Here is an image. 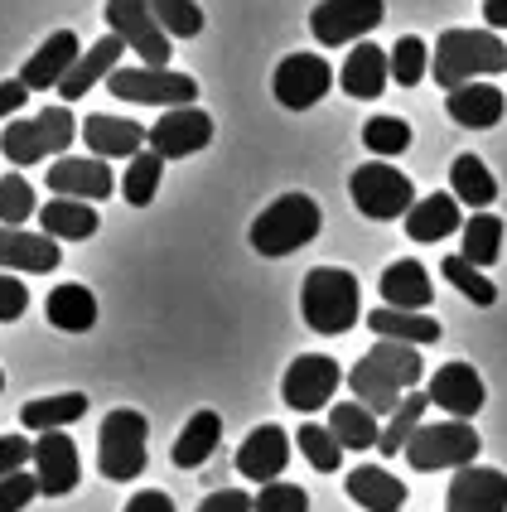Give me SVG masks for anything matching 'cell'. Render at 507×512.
<instances>
[{
  "label": "cell",
  "instance_id": "cell-1",
  "mask_svg": "<svg viewBox=\"0 0 507 512\" xmlns=\"http://www.w3.org/2000/svg\"><path fill=\"white\" fill-rule=\"evenodd\" d=\"M421 353L411 343H387L377 339V348H367L363 358L348 372V387H353V401H363L372 416H392L401 401L411 397V387L421 382Z\"/></svg>",
  "mask_w": 507,
  "mask_h": 512
},
{
  "label": "cell",
  "instance_id": "cell-2",
  "mask_svg": "<svg viewBox=\"0 0 507 512\" xmlns=\"http://www.w3.org/2000/svg\"><path fill=\"white\" fill-rule=\"evenodd\" d=\"M430 73L445 92H459L474 78L488 73H507V44L493 29H445L435 39V58H430Z\"/></svg>",
  "mask_w": 507,
  "mask_h": 512
},
{
  "label": "cell",
  "instance_id": "cell-3",
  "mask_svg": "<svg viewBox=\"0 0 507 512\" xmlns=\"http://www.w3.org/2000/svg\"><path fill=\"white\" fill-rule=\"evenodd\" d=\"M358 310H363V285L353 271L343 266H314L305 285H300V314L314 334L324 339H338L358 324Z\"/></svg>",
  "mask_w": 507,
  "mask_h": 512
},
{
  "label": "cell",
  "instance_id": "cell-4",
  "mask_svg": "<svg viewBox=\"0 0 507 512\" xmlns=\"http://www.w3.org/2000/svg\"><path fill=\"white\" fill-rule=\"evenodd\" d=\"M324 228V213L310 194H281L271 208H261L252 223V247L261 256H290L314 242Z\"/></svg>",
  "mask_w": 507,
  "mask_h": 512
},
{
  "label": "cell",
  "instance_id": "cell-5",
  "mask_svg": "<svg viewBox=\"0 0 507 512\" xmlns=\"http://www.w3.org/2000/svg\"><path fill=\"white\" fill-rule=\"evenodd\" d=\"M78 136V121L68 107H39V116H20L0 131V155L10 165H39L44 155H63Z\"/></svg>",
  "mask_w": 507,
  "mask_h": 512
},
{
  "label": "cell",
  "instance_id": "cell-6",
  "mask_svg": "<svg viewBox=\"0 0 507 512\" xmlns=\"http://www.w3.org/2000/svg\"><path fill=\"white\" fill-rule=\"evenodd\" d=\"M145 459H150V421L141 411L121 406L102 421L97 435V464H102V479L112 484H131L145 474Z\"/></svg>",
  "mask_w": 507,
  "mask_h": 512
},
{
  "label": "cell",
  "instance_id": "cell-7",
  "mask_svg": "<svg viewBox=\"0 0 507 512\" xmlns=\"http://www.w3.org/2000/svg\"><path fill=\"white\" fill-rule=\"evenodd\" d=\"M348 194H353V208L372 218V223H392V218H406L416 208V184L406 174L387 165V160H372V165H358L353 179H348Z\"/></svg>",
  "mask_w": 507,
  "mask_h": 512
},
{
  "label": "cell",
  "instance_id": "cell-8",
  "mask_svg": "<svg viewBox=\"0 0 507 512\" xmlns=\"http://www.w3.org/2000/svg\"><path fill=\"white\" fill-rule=\"evenodd\" d=\"M483 440L469 421H435V426H421L406 445V464L421 469V474H435V469H469L479 459Z\"/></svg>",
  "mask_w": 507,
  "mask_h": 512
},
{
  "label": "cell",
  "instance_id": "cell-9",
  "mask_svg": "<svg viewBox=\"0 0 507 512\" xmlns=\"http://www.w3.org/2000/svg\"><path fill=\"white\" fill-rule=\"evenodd\" d=\"M121 102H141V107H194L198 102V78L189 73H174V68H116L107 78Z\"/></svg>",
  "mask_w": 507,
  "mask_h": 512
},
{
  "label": "cell",
  "instance_id": "cell-10",
  "mask_svg": "<svg viewBox=\"0 0 507 512\" xmlns=\"http://www.w3.org/2000/svg\"><path fill=\"white\" fill-rule=\"evenodd\" d=\"M107 29L126 49L141 54V68H169L174 44H169L165 25L155 20V5L150 0H107Z\"/></svg>",
  "mask_w": 507,
  "mask_h": 512
},
{
  "label": "cell",
  "instance_id": "cell-11",
  "mask_svg": "<svg viewBox=\"0 0 507 512\" xmlns=\"http://www.w3.org/2000/svg\"><path fill=\"white\" fill-rule=\"evenodd\" d=\"M338 387H343V368H338L329 353H300L281 377L285 406L300 411V416H314L319 406H329Z\"/></svg>",
  "mask_w": 507,
  "mask_h": 512
},
{
  "label": "cell",
  "instance_id": "cell-12",
  "mask_svg": "<svg viewBox=\"0 0 507 512\" xmlns=\"http://www.w3.org/2000/svg\"><path fill=\"white\" fill-rule=\"evenodd\" d=\"M382 15H387V0H319L310 15V29L324 49H338L348 39L372 34L382 25Z\"/></svg>",
  "mask_w": 507,
  "mask_h": 512
},
{
  "label": "cell",
  "instance_id": "cell-13",
  "mask_svg": "<svg viewBox=\"0 0 507 512\" xmlns=\"http://www.w3.org/2000/svg\"><path fill=\"white\" fill-rule=\"evenodd\" d=\"M334 87V68L319 54H290L281 58L276 78H271V92L276 102L290 107V112H310L314 102H324V92Z\"/></svg>",
  "mask_w": 507,
  "mask_h": 512
},
{
  "label": "cell",
  "instance_id": "cell-14",
  "mask_svg": "<svg viewBox=\"0 0 507 512\" xmlns=\"http://www.w3.org/2000/svg\"><path fill=\"white\" fill-rule=\"evenodd\" d=\"M34 479H39V493L44 498H68L78 479H83V455H78V440L63 435V430H49L34 440Z\"/></svg>",
  "mask_w": 507,
  "mask_h": 512
},
{
  "label": "cell",
  "instance_id": "cell-15",
  "mask_svg": "<svg viewBox=\"0 0 507 512\" xmlns=\"http://www.w3.org/2000/svg\"><path fill=\"white\" fill-rule=\"evenodd\" d=\"M208 141H213V116L198 112V107H174L150 126V150L160 160H189Z\"/></svg>",
  "mask_w": 507,
  "mask_h": 512
},
{
  "label": "cell",
  "instance_id": "cell-16",
  "mask_svg": "<svg viewBox=\"0 0 507 512\" xmlns=\"http://www.w3.org/2000/svg\"><path fill=\"white\" fill-rule=\"evenodd\" d=\"M44 179H49V194H58V199H78V203L112 199V189H116L112 165L97 160V155H68V160H54Z\"/></svg>",
  "mask_w": 507,
  "mask_h": 512
},
{
  "label": "cell",
  "instance_id": "cell-17",
  "mask_svg": "<svg viewBox=\"0 0 507 512\" xmlns=\"http://www.w3.org/2000/svg\"><path fill=\"white\" fill-rule=\"evenodd\" d=\"M425 397L435 401L440 411H450V421H474L483 411V377L469 363H445V368L430 377V387H425Z\"/></svg>",
  "mask_w": 507,
  "mask_h": 512
},
{
  "label": "cell",
  "instance_id": "cell-18",
  "mask_svg": "<svg viewBox=\"0 0 507 512\" xmlns=\"http://www.w3.org/2000/svg\"><path fill=\"white\" fill-rule=\"evenodd\" d=\"M445 512H507V474L483 464L459 469L445 493Z\"/></svg>",
  "mask_w": 507,
  "mask_h": 512
},
{
  "label": "cell",
  "instance_id": "cell-19",
  "mask_svg": "<svg viewBox=\"0 0 507 512\" xmlns=\"http://www.w3.org/2000/svg\"><path fill=\"white\" fill-rule=\"evenodd\" d=\"M285 464H290V435L281 426H256L237 450V474L261 488L276 484L285 474Z\"/></svg>",
  "mask_w": 507,
  "mask_h": 512
},
{
  "label": "cell",
  "instance_id": "cell-20",
  "mask_svg": "<svg viewBox=\"0 0 507 512\" xmlns=\"http://www.w3.org/2000/svg\"><path fill=\"white\" fill-rule=\"evenodd\" d=\"M83 54H87V49L78 44V34H73V29H58V34H49V39L39 44V54L20 68V83H25L29 92L58 87L68 73H73V68H78V58H83Z\"/></svg>",
  "mask_w": 507,
  "mask_h": 512
},
{
  "label": "cell",
  "instance_id": "cell-21",
  "mask_svg": "<svg viewBox=\"0 0 507 512\" xmlns=\"http://www.w3.org/2000/svg\"><path fill=\"white\" fill-rule=\"evenodd\" d=\"M83 141L87 150L97 155V160H116V155H126V160H136L145 145H150V131H145L141 121H131V116H87L83 121Z\"/></svg>",
  "mask_w": 507,
  "mask_h": 512
},
{
  "label": "cell",
  "instance_id": "cell-22",
  "mask_svg": "<svg viewBox=\"0 0 507 512\" xmlns=\"http://www.w3.org/2000/svg\"><path fill=\"white\" fill-rule=\"evenodd\" d=\"M58 242L49 232H20V228H0V271H58Z\"/></svg>",
  "mask_w": 507,
  "mask_h": 512
},
{
  "label": "cell",
  "instance_id": "cell-23",
  "mask_svg": "<svg viewBox=\"0 0 507 512\" xmlns=\"http://www.w3.org/2000/svg\"><path fill=\"white\" fill-rule=\"evenodd\" d=\"M387 78H392V54H382L377 44H358V49H348L343 68H338L343 92H348V97H358V102L382 97V92H387Z\"/></svg>",
  "mask_w": 507,
  "mask_h": 512
},
{
  "label": "cell",
  "instance_id": "cell-24",
  "mask_svg": "<svg viewBox=\"0 0 507 512\" xmlns=\"http://www.w3.org/2000/svg\"><path fill=\"white\" fill-rule=\"evenodd\" d=\"M430 300H435V285H430V271H425L421 261L401 256V261H392V266L382 271V305H387V310L425 314Z\"/></svg>",
  "mask_w": 507,
  "mask_h": 512
},
{
  "label": "cell",
  "instance_id": "cell-25",
  "mask_svg": "<svg viewBox=\"0 0 507 512\" xmlns=\"http://www.w3.org/2000/svg\"><path fill=\"white\" fill-rule=\"evenodd\" d=\"M348 498L367 512H401L406 508V484L387 474L382 464H358L348 469Z\"/></svg>",
  "mask_w": 507,
  "mask_h": 512
},
{
  "label": "cell",
  "instance_id": "cell-26",
  "mask_svg": "<svg viewBox=\"0 0 507 512\" xmlns=\"http://www.w3.org/2000/svg\"><path fill=\"white\" fill-rule=\"evenodd\" d=\"M121 49H126V44H121L116 34L97 39V44L78 58V68H73V73L58 83V97H63V102H78V97H83V92H92L102 78H112L116 68H121Z\"/></svg>",
  "mask_w": 507,
  "mask_h": 512
},
{
  "label": "cell",
  "instance_id": "cell-27",
  "mask_svg": "<svg viewBox=\"0 0 507 512\" xmlns=\"http://www.w3.org/2000/svg\"><path fill=\"white\" fill-rule=\"evenodd\" d=\"M445 112H450L459 126H469V131H488V126L503 121L507 97L493 83H469V87H459V92H450Z\"/></svg>",
  "mask_w": 507,
  "mask_h": 512
},
{
  "label": "cell",
  "instance_id": "cell-28",
  "mask_svg": "<svg viewBox=\"0 0 507 512\" xmlns=\"http://www.w3.org/2000/svg\"><path fill=\"white\" fill-rule=\"evenodd\" d=\"M450 232H464V218H459V199L454 194H425L411 213H406V237L411 242H440Z\"/></svg>",
  "mask_w": 507,
  "mask_h": 512
},
{
  "label": "cell",
  "instance_id": "cell-29",
  "mask_svg": "<svg viewBox=\"0 0 507 512\" xmlns=\"http://www.w3.org/2000/svg\"><path fill=\"white\" fill-rule=\"evenodd\" d=\"M44 314H49V324L63 329V334H87V329L97 324V295L78 281L54 285L49 300H44Z\"/></svg>",
  "mask_w": 507,
  "mask_h": 512
},
{
  "label": "cell",
  "instance_id": "cell-30",
  "mask_svg": "<svg viewBox=\"0 0 507 512\" xmlns=\"http://www.w3.org/2000/svg\"><path fill=\"white\" fill-rule=\"evenodd\" d=\"M39 228L49 232L54 242H87L92 232L102 228V218H97V203L49 199L44 208H39Z\"/></svg>",
  "mask_w": 507,
  "mask_h": 512
},
{
  "label": "cell",
  "instance_id": "cell-31",
  "mask_svg": "<svg viewBox=\"0 0 507 512\" xmlns=\"http://www.w3.org/2000/svg\"><path fill=\"white\" fill-rule=\"evenodd\" d=\"M367 329L377 334V339L387 343H411V348H421V343H440V319H430V314H416V310H372L367 314Z\"/></svg>",
  "mask_w": 507,
  "mask_h": 512
},
{
  "label": "cell",
  "instance_id": "cell-32",
  "mask_svg": "<svg viewBox=\"0 0 507 512\" xmlns=\"http://www.w3.org/2000/svg\"><path fill=\"white\" fill-rule=\"evenodd\" d=\"M218 440H223V416H218V411H194L189 426L179 430V440H174L169 459H174L179 469H198V464L213 459Z\"/></svg>",
  "mask_w": 507,
  "mask_h": 512
},
{
  "label": "cell",
  "instance_id": "cell-33",
  "mask_svg": "<svg viewBox=\"0 0 507 512\" xmlns=\"http://www.w3.org/2000/svg\"><path fill=\"white\" fill-rule=\"evenodd\" d=\"M87 416V397L83 392H58V397H34L20 406V426L34 435H49V430L78 426Z\"/></svg>",
  "mask_w": 507,
  "mask_h": 512
},
{
  "label": "cell",
  "instance_id": "cell-34",
  "mask_svg": "<svg viewBox=\"0 0 507 512\" xmlns=\"http://www.w3.org/2000/svg\"><path fill=\"white\" fill-rule=\"evenodd\" d=\"M329 430H334V440L343 450H377V440H382V426L363 401H334L329 406Z\"/></svg>",
  "mask_w": 507,
  "mask_h": 512
},
{
  "label": "cell",
  "instance_id": "cell-35",
  "mask_svg": "<svg viewBox=\"0 0 507 512\" xmlns=\"http://www.w3.org/2000/svg\"><path fill=\"white\" fill-rule=\"evenodd\" d=\"M450 194L459 203H469V208H488L498 199V179H493V170L483 165L479 155H459L450 165Z\"/></svg>",
  "mask_w": 507,
  "mask_h": 512
},
{
  "label": "cell",
  "instance_id": "cell-36",
  "mask_svg": "<svg viewBox=\"0 0 507 512\" xmlns=\"http://www.w3.org/2000/svg\"><path fill=\"white\" fill-rule=\"evenodd\" d=\"M425 406L430 397L425 392H411V397L396 406L392 416H387V426H382V440H377V450L392 459V455H406V445H411V435L425 426Z\"/></svg>",
  "mask_w": 507,
  "mask_h": 512
},
{
  "label": "cell",
  "instance_id": "cell-37",
  "mask_svg": "<svg viewBox=\"0 0 507 512\" xmlns=\"http://www.w3.org/2000/svg\"><path fill=\"white\" fill-rule=\"evenodd\" d=\"M160 179H165V160L155 150H141L126 165V174H121V199L131 203V208H150L155 194H160Z\"/></svg>",
  "mask_w": 507,
  "mask_h": 512
},
{
  "label": "cell",
  "instance_id": "cell-38",
  "mask_svg": "<svg viewBox=\"0 0 507 512\" xmlns=\"http://www.w3.org/2000/svg\"><path fill=\"white\" fill-rule=\"evenodd\" d=\"M503 218H493V213H474L469 223H464V261L469 266H493L498 256H503Z\"/></svg>",
  "mask_w": 507,
  "mask_h": 512
},
{
  "label": "cell",
  "instance_id": "cell-39",
  "mask_svg": "<svg viewBox=\"0 0 507 512\" xmlns=\"http://www.w3.org/2000/svg\"><path fill=\"white\" fill-rule=\"evenodd\" d=\"M295 445H300V455L310 459L319 474H334L338 464H343V445L334 440V430H329V426H314V421H305V426L295 430Z\"/></svg>",
  "mask_w": 507,
  "mask_h": 512
},
{
  "label": "cell",
  "instance_id": "cell-40",
  "mask_svg": "<svg viewBox=\"0 0 507 512\" xmlns=\"http://www.w3.org/2000/svg\"><path fill=\"white\" fill-rule=\"evenodd\" d=\"M440 271H445V281H450L464 300H474V305H493V300H498V285L488 281L479 266H469L464 256H445V261H440Z\"/></svg>",
  "mask_w": 507,
  "mask_h": 512
},
{
  "label": "cell",
  "instance_id": "cell-41",
  "mask_svg": "<svg viewBox=\"0 0 507 512\" xmlns=\"http://www.w3.org/2000/svg\"><path fill=\"white\" fill-rule=\"evenodd\" d=\"M34 208H39V199H34V189H29L25 174H0V228H20V223H29Z\"/></svg>",
  "mask_w": 507,
  "mask_h": 512
},
{
  "label": "cell",
  "instance_id": "cell-42",
  "mask_svg": "<svg viewBox=\"0 0 507 512\" xmlns=\"http://www.w3.org/2000/svg\"><path fill=\"white\" fill-rule=\"evenodd\" d=\"M363 145L372 155H401V150L411 145V126H406L401 116H367Z\"/></svg>",
  "mask_w": 507,
  "mask_h": 512
},
{
  "label": "cell",
  "instance_id": "cell-43",
  "mask_svg": "<svg viewBox=\"0 0 507 512\" xmlns=\"http://www.w3.org/2000/svg\"><path fill=\"white\" fill-rule=\"evenodd\" d=\"M425 68H430L425 39H416V34L396 39V44H392V78H396V83H401V87H416L425 78Z\"/></svg>",
  "mask_w": 507,
  "mask_h": 512
},
{
  "label": "cell",
  "instance_id": "cell-44",
  "mask_svg": "<svg viewBox=\"0 0 507 512\" xmlns=\"http://www.w3.org/2000/svg\"><path fill=\"white\" fill-rule=\"evenodd\" d=\"M150 5H155V20H160L165 34H174V39H194L198 29H203L198 0H150Z\"/></svg>",
  "mask_w": 507,
  "mask_h": 512
},
{
  "label": "cell",
  "instance_id": "cell-45",
  "mask_svg": "<svg viewBox=\"0 0 507 512\" xmlns=\"http://www.w3.org/2000/svg\"><path fill=\"white\" fill-rule=\"evenodd\" d=\"M256 512H310V498H305V488L300 484L276 479V484H266L261 493H256Z\"/></svg>",
  "mask_w": 507,
  "mask_h": 512
},
{
  "label": "cell",
  "instance_id": "cell-46",
  "mask_svg": "<svg viewBox=\"0 0 507 512\" xmlns=\"http://www.w3.org/2000/svg\"><path fill=\"white\" fill-rule=\"evenodd\" d=\"M39 498V479L34 474H10L0 479V512H25Z\"/></svg>",
  "mask_w": 507,
  "mask_h": 512
},
{
  "label": "cell",
  "instance_id": "cell-47",
  "mask_svg": "<svg viewBox=\"0 0 507 512\" xmlns=\"http://www.w3.org/2000/svg\"><path fill=\"white\" fill-rule=\"evenodd\" d=\"M25 464H34V440H25V435H0V479L25 474Z\"/></svg>",
  "mask_w": 507,
  "mask_h": 512
},
{
  "label": "cell",
  "instance_id": "cell-48",
  "mask_svg": "<svg viewBox=\"0 0 507 512\" xmlns=\"http://www.w3.org/2000/svg\"><path fill=\"white\" fill-rule=\"evenodd\" d=\"M29 310V290L20 276H5L0 271V324H15L20 314Z\"/></svg>",
  "mask_w": 507,
  "mask_h": 512
},
{
  "label": "cell",
  "instance_id": "cell-49",
  "mask_svg": "<svg viewBox=\"0 0 507 512\" xmlns=\"http://www.w3.org/2000/svg\"><path fill=\"white\" fill-rule=\"evenodd\" d=\"M198 512H256V498L242 493V488H218L198 503Z\"/></svg>",
  "mask_w": 507,
  "mask_h": 512
},
{
  "label": "cell",
  "instance_id": "cell-50",
  "mask_svg": "<svg viewBox=\"0 0 507 512\" xmlns=\"http://www.w3.org/2000/svg\"><path fill=\"white\" fill-rule=\"evenodd\" d=\"M121 512H174V498H169V493H160V488H145V493H136V498H131Z\"/></svg>",
  "mask_w": 507,
  "mask_h": 512
},
{
  "label": "cell",
  "instance_id": "cell-51",
  "mask_svg": "<svg viewBox=\"0 0 507 512\" xmlns=\"http://www.w3.org/2000/svg\"><path fill=\"white\" fill-rule=\"evenodd\" d=\"M29 102V87L20 78H10V83H0V116H15L20 107Z\"/></svg>",
  "mask_w": 507,
  "mask_h": 512
},
{
  "label": "cell",
  "instance_id": "cell-52",
  "mask_svg": "<svg viewBox=\"0 0 507 512\" xmlns=\"http://www.w3.org/2000/svg\"><path fill=\"white\" fill-rule=\"evenodd\" d=\"M483 20H488V29L498 34V29H507V0H483Z\"/></svg>",
  "mask_w": 507,
  "mask_h": 512
},
{
  "label": "cell",
  "instance_id": "cell-53",
  "mask_svg": "<svg viewBox=\"0 0 507 512\" xmlns=\"http://www.w3.org/2000/svg\"><path fill=\"white\" fill-rule=\"evenodd\" d=\"M0 392H5V372H0Z\"/></svg>",
  "mask_w": 507,
  "mask_h": 512
}]
</instances>
